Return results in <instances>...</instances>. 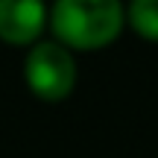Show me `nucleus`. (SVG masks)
I'll use <instances>...</instances> for the list:
<instances>
[{
  "label": "nucleus",
  "instance_id": "4",
  "mask_svg": "<svg viewBox=\"0 0 158 158\" xmlns=\"http://www.w3.org/2000/svg\"><path fill=\"white\" fill-rule=\"evenodd\" d=\"M126 21L132 23V29L143 41H155L158 44V0H129Z\"/></svg>",
  "mask_w": 158,
  "mask_h": 158
},
{
  "label": "nucleus",
  "instance_id": "1",
  "mask_svg": "<svg viewBox=\"0 0 158 158\" xmlns=\"http://www.w3.org/2000/svg\"><path fill=\"white\" fill-rule=\"evenodd\" d=\"M47 18L62 47L100 50L123 32L126 6L123 0H56Z\"/></svg>",
  "mask_w": 158,
  "mask_h": 158
},
{
  "label": "nucleus",
  "instance_id": "3",
  "mask_svg": "<svg viewBox=\"0 0 158 158\" xmlns=\"http://www.w3.org/2000/svg\"><path fill=\"white\" fill-rule=\"evenodd\" d=\"M47 23L44 0H0V41L12 47L38 44Z\"/></svg>",
  "mask_w": 158,
  "mask_h": 158
},
{
  "label": "nucleus",
  "instance_id": "2",
  "mask_svg": "<svg viewBox=\"0 0 158 158\" xmlns=\"http://www.w3.org/2000/svg\"><path fill=\"white\" fill-rule=\"evenodd\" d=\"M27 88L44 102H59L76 85V62L59 41H38L23 62Z\"/></svg>",
  "mask_w": 158,
  "mask_h": 158
}]
</instances>
